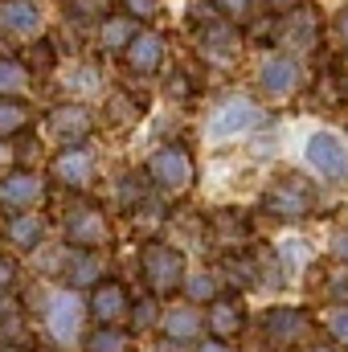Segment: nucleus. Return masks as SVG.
Listing matches in <instances>:
<instances>
[{
	"label": "nucleus",
	"mask_w": 348,
	"mask_h": 352,
	"mask_svg": "<svg viewBox=\"0 0 348 352\" xmlns=\"http://www.w3.org/2000/svg\"><path fill=\"white\" fill-rule=\"evenodd\" d=\"M25 307V316L33 320L37 316V324H41V344H54V349H70V344H78L83 340V332H87V299L78 295V291H66V287H41V295H37V303H21Z\"/></svg>",
	"instance_id": "nucleus-1"
},
{
	"label": "nucleus",
	"mask_w": 348,
	"mask_h": 352,
	"mask_svg": "<svg viewBox=\"0 0 348 352\" xmlns=\"http://www.w3.org/2000/svg\"><path fill=\"white\" fill-rule=\"evenodd\" d=\"M188 266H184V250H176L168 242H148L140 250V278L148 287V295H176L184 283Z\"/></svg>",
	"instance_id": "nucleus-2"
},
{
	"label": "nucleus",
	"mask_w": 348,
	"mask_h": 352,
	"mask_svg": "<svg viewBox=\"0 0 348 352\" xmlns=\"http://www.w3.org/2000/svg\"><path fill=\"white\" fill-rule=\"evenodd\" d=\"M45 201H50V180L37 168L8 164L0 173V217H17V213L41 209Z\"/></svg>",
	"instance_id": "nucleus-3"
},
{
	"label": "nucleus",
	"mask_w": 348,
	"mask_h": 352,
	"mask_svg": "<svg viewBox=\"0 0 348 352\" xmlns=\"http://www.w3.org/2000/svg\"><path fill=\"white\" fill-rule=\"evenodd\" d=\"M45 278H54V287H66V291H83V287L90 291L98 278H107V250H74V246H58Z\"/></svg>",
	"instance_id": "nucleus-4"
},
{
	"label": "nucleus",
	"mask_w": 348,
	"mask_h": 352,
	"mask_svg": "<svg viewBox=\"0 0 348 352\" xmlns=\"http://www.w3.org/2000/svg\"><path fill=\"white\" fill-rule=\"evenodd\" d=\"M62 246H74V250H107L111 246V217L98 209V205H74L62 213Z\"/></svg>",
	"instance_id": "nucleus-5"
},
{
	"label": "nucleus",
	"mask_w": 348,
	"mask_h": 352,
	"mask_svg": "<svg viewBox=\"0 0 348 352\" xmlns=\"http://www.w3.org/2000/svg\"><path fill=\"white\" fill-rule=\"evenodd\" d=\"M98 131V119L90 115L87 102H58L45 111V135L58 144V148H87L90 135Z\"/></svg>",
	"instance_id": "nucleus-6"
},
{
	"label": "nucleus",
	"mask_w": 348,
	"mask_h": 352,
	"mask_svg": "<svg viewBox=\"0 0 348 352\" xmlns=\"http://www.w3.org/2000/svg\"><path fill=\"white\" fill-rule=\"evenodd\" d=\"M144 176L152 180L156 192H180V188H188V180H193V156H188V148L184 144L156 148L152 160H148V168H144Z\"/></svg>",
	"instance_id": "nucleus-7"
},
{
	"label": "nucleus",
	"mask_w": 348,
	"mask_h": 352,
	"mask_svg": "<svg viewBox=\"0 0 348 352\" xmlns=\"http://www.w3.org/2000/svg\"><path fill=\"white\" fill-rule=\"evenodd\" d=\"M45 180L66 192H87L94 184V156L90 148H58L45 164Z\"/></svg>",
	"instance_id": "nucleus-8"
},
{
	"label": "nucleus",
	"mask_w": 348,
	"mask_h": 352,
	"mask_svg": "<svg viewBox=\"0 0 348 352\" xmlns=\"http://www.w3.org/2000/svg\"><path fill=\"white\" fill-rule=\"evenodd\" d=\"M0 238H4V250H12V254H37V250H45V242H50V217H45L41 209L4 217Z\"/></svg>",
	"instance_id": "nucleus-9"
},
{
	"label": "nucleus",
	"mask_w": 348,
	"mask_h": 352,
	"mask_svg": "<svg viewBox=\"0 0 348 352\" xmlns=\"http://www.w3.org/2000/svg\"><path fill=\"white\" fill-rule=\"evenodd\" d=\"M131 307V291L119 278H98L87 295V320L90 324H123Z\"/></svg>",
	"instance_id": "nucleus-10"
},
{
	"label": "nucleus",
	"mask_w": 348,
	"mask_h": 352,
	"mask_svg": "<svg viewBox=\"0 0 348 352\" xmlns=\"http://www.w3.org/2000/svg\"><path fill=\"white\" fill-rule=\"evenodd\" d=\"M262 209L279 213V217H299V213L312 209V188L303 180H295V176H283L262 192Z\"/></svg>",
	"instance_id": "nucleus-11"
},
{
	"label": "nucleus",
	"mask_w": 348,
	"mask_h": 352,
	"mask_svg": "<svg viewBox=\"0 0 348 352\" xmlns=\"http://www.w3.org/2000/svg\"><path fill=\"white\" fill-rule=\"evenodd\" d=\"M307 311L303 307H270L266 316H262V332H266V340L274 344V349H291L295 340H303L307 336Z\"/></svg>",
	"instance_id": "nucleus-12"
},
{
	"label": "nucleus",
	"mask_w": 348,
	"mask_h": 352,
	"mask_svg": "<svg viewBox=\"0 0 348 352\" xmlns=\"http://www.w3.org/2000/svg\"><path fill=\"white\" fill-rule=\"evenodd\" d=\"M45 16L37 8V0H0V33L17 37V41H33L41 33Z\"/></svg>",
	"instance_id": "nucleus-13"
},
{
	"label": "nucleus",
	"mask_w": 348,
	"mask_h": 352,
	"mask_svg": "<svg viewBox=\"0 0 348 352\" xmlns=\"http://www.w3.org/2000/svg\"><path fill=\"white\" fill-rule=\"evenodd\" d=\"M197 45H201V54H205L209 62H234L242 41H238V33L230 29L226 16H205V21H201V37H197Z\"/></svg>",
	"instance_id": "nucleus-14"
},
{
	"label": "nucleus",
	"mask_w": 348,
	"mask_h": 352,
	"mask_svg": "<svg viewBox=\"0 0 348 352\" xmlns=\"http://www.w3.org/2000/svg\"><path fill=\"white\" fill-rule=\"evenodd\" d=\"M205 328L213 340H234L242 328H246V307L238 295H217L209 303V316H205Z\"/></svg>",
	"instance_id": "nucleus-15"
},
{
	"label": "nucleus",
	"mask_w": 348,
	"mask_h": 352,
	"mask_svg": "<svg viewBox=\"0 0 348 352\" xmlns=\"http://www.w3.org/2000/svg\"><path fill=\"white\" fill-rule=\"evenodd\" d=\"M164 45H168V41H164L160 33H148V29H144V33H135V37L127 41V50H123L127 70H131V74H144V78H148V74H156V70H160V62H164Z\"/></svg>",
	"instance_id": "nucleus-16"
},
{
	"label": "nucleus",
	"mask_w": 348,
	"mask_h": 352,
	"mask_svg": "<svg viewBox=\"0 0 348 352\" xmlns=\"http://www.w3.org/2000/svg\"><path fill=\"white\" fill-rule=\"evenodd\" d=\"M262 119V111L246 98H230L221 111H213V123H209V140H226V135H242L246 127H254Z\"/></svg>",
	"instance_id": "nucleus-17"
},
{
	"label": "nucleus",
	"mask_w": 348,
	"mask_h": 352,
	"mask_svg": "<svg viewBox=\"0 0 348 352\" xmlns=\"http://www.w3.org/2000/svg\"><path fill=\"white\" fill-rule=\"evenodd\" d=\"M156 328H160V332H164V340H173V344H193V340L201 336L205 320L197 316V307H193V303H180V307H164V311H160Z\"/></svg>",
	"instance_id": "nucleus-18"
},
{
	"label": "nucleus",
	"mask_w": 348,
	"mask_h": 352,
	"mask_svg": "<svg viewBox=\"0 0 348 352\" xmlns=\"http://www.w3.org/2000/svg\"><path fill=\"white\" fill-rule=\"evenodd\" d=\"M307 160H312L316 173H324V176H345L348 173L345 144H340L336 135H328V131H316V135L307 140Z\"/></svg>",
	"instance_id": "nucleus-19"
},
{
	"label": "nucleus",
	"mask_w": 348,
	"mask_h": 352,
	"mask_svg": "<svg viewBox=\"0 0 348 352\" xmlns=\"http://www.w3.org/2000/svg\"><path fill=\"white\" fill-rule=\"evenodd\" d=\"M33 131V102L25 94H0V140L12 144Z\"/></svg>",
	"instance_id": "nucleus-20"
},
{
	"label": "nucleus",
	"mask_w": 348,
	"mask_h": 352,
	"mask_svg": "<svg viewBox=\"0 0 348 352\" xmlns=\"http://www.w3.org/2000/svg\"><path fill=\"white\" fill-rule=\"evenodd\" d=\"M299 82V66L291 62V58H270V62H262L259 70V87L262 94H270V98H283V94H291Z\"/></svg>",
	"instance_id": "nucleus-21"
},
{
	"label": "nucleus",
	"mask_w": 348,
	"mask_h": 352,
	"mask_svg": "<svg viewBox=\"0 0 348 352\" xmlns=\"http://www.w3.org/2000/svg\"><path fill=\"white\" fill-rule=\"evenodd\" d=\"M78 344H83V352H127L131 349V332L123 324H90Z\"/></svg>",
	"instance_id": "nucleus-22"
},
{
	"label": "nucleus",
	"mask_w": 348,
	"mask_h": 352,
	"mask_svg": "<svg viewBox=\"0 0 348 352\" xmlns=\"http://www.w3.org/2000/svg\"><path fill=\"white\" fill-rule=\"evenodd\" d=\"M135 33L140 29H135V21L127 12H111L107 21H98V45H102V54H123Z\"/></svg>",
	"instance_id": "nucleus-23"
},
{
	"label": "nucleus",
	"mask_w": 348,
	"mask_h": 352,
	"mask_svg": "<svg viewBox=\"0 0 348 352\" xmlns=\"http://www.w3.org/2000/svg\"><path fill=\"white\" fill-rule=\"evenodd\" d=\"M115 197H119V205L131 213V209H140V205L152 197V180H148L144 173H123L119 184H115Z\"/></svg>",
	"instance_id": "nucleus-24"
},
{
	"label": "nucleus",
	"mask_w": 348,
	"mask_h": 352,
	"mask_svg": "<svg viewBox=\"0 0 348 352\" xmlns=\"http://www.w3.org/2000/svg\"><path fill=\"white\" fill-rule=\"evenodd\" d=\"M135 119H140V102H135L131 94H123V90L107 94V102H102V123L127 127V123H135Z\"/></svg>",
	"instance_id": "nucleus-25"
},
{
	"label": "nucleus",
	"mask_w": 348,
	"mask_h": 352,
	"mask_svg": "<svg viewBox=\"0 0 348 352\" xmlns=\"http://www.w3.org/2000/svg\"><path fill=\"white\" fill-rule=\"evenodd\" d=\"M180 291L188 295V303L193 307H201V303H213L221 291H217V278L209 274V270H197V274H184V283H180Z\"/></svg>",
	"instance_id": "nucleus-26"
},
{
	"label": "nucleus",
	"mask_w": 348,
	"mask_h": 352,
	"mask_svg": "<svg viewBox=\"0 0 348 352\" xmlns=\"http://www.w3.org/2000/svg\"><path fill=\"white\" fill-rule=\"evenodd\" d=\"M62 8L74 25H98L111 16V0H62Z\"/></svg>",
	"instance_id": "nucleus-27"
},
{
	"label": "nucleus",
	"mask_w": 348,
	"mask_h": 352,
	"mask_svg": "<svg viewBox=\"0 0 348 352\" xmlns=\"http://www.w3.org/2000/svg\"><path fill=\"white\" fill-rule=\"evenodd\" d=\"M33 82V74L25 70V62L17 58H0V94H25Z\"/></svg>",
	"instance_id": "nucleus-28"
},
{
	"label": "nucleus",
	"mask_w": 348,
	"mask_h": 352,
	"mask_svg": "<svg viewBox=\"0 0 348 352\" xmlns=\"http://www.w3.org/2000/svg\"><path fill=\"white\" fill-rule=\"evenodd\" d=\"M156 320H160V307H156V295H144V299H131V307H127V332H148V328H156Z\"/></svg>",
	"instance_id": "nucleus-29"
},
{
	"label": "nucleus",
	"mask_w": 348,
	"mask_h": 352,
	"mask_svg": "<svg viewBox=\"0 0 348 352\" xmlns=\"http://www.w3.org/2000/svg\"><path fill=\"white\" fill-rule=\"evenodd\" d=\"M213 234H217L221 246H238V238L246 234V217L234 213V209H230V213L221 209V213H213Z\"/></svg>",
	"instance_id": "nucleus-30"
},
{
	"label": "nucleus",
	"mask_w": 348,
	"mask_h": 352,
	"mask_svg": "<svg viewBox=\"0 0 348 352\" xmlns=\"http://www.w3.org/2000/svg\"><path fill=\"white\" fill-rule=\"evenodd\" d=\"M17 291H21V258L12 250H0V295L17 299Z\"/></svg>",
	"instance_id": "nucleus-31"
},
{
	"label": "nucleus",
	"mask_w": 348,
	"mask_h": 352,
	"mask_svg": "<svg viewBox=\"0 0 348 352\" xmlns=\"http://www.w3.org/2000/svg\"><path fill=\"white\" fill-rule=\"evenodd\" d=\"M254 274H259L254 258H246V254H230V258H226V278H230L234 287H254Z\"/></svg>",
	"instance_id": "nucleus-32"
},
{
	"label": "nucleus",
	"mask_w": 348,
	"mask_h": 352,
	"mask_svg": "<svg viewBox=\"0 0 348 352\" xmlns=\"http://www.w3.org/2000/svg\"><path fill=\"white\" fill-rule=\"evenodd\" d=\"M54 62H58V50H54V41H50V37H41V41L29 50V62H25V70H29V74H45Z\"/></svg>",
	"instance_id": "nucleus-33"
},
{
	"label": "nucleus",
	"mask_w": 348,
	"mask_h": 352,
	"mask_svg": "<svg viewBox=\"0 0 348 352\" xmlns=\"http://www.w3.org/2000/svg\"><path fill=\"white\" fill-rule=\"evenodd\" d=\"M123 8H127L131 21H152L160 12V0H123Z\"/></svg>",
	"instance_id": "nucleus-34"
},
{
	"label": "nucleus",
	"mask_w": 348,
	"mask_h": 352,
	"mask_svg": "<svg viewBox=\"0 0 348 352\" xmlns=\"http://www.w3.org/2000/svg\"><path fill=\"white\" fill-rule=\"evenodd\" d=\"M279 254H283V263H287V266L307 263V246H303V242H283V246H279Z\"/></svg>",
	"instance_id": "nucleus-35"
},
{
	"label": "nucleus",
	"mask_w": 348,
	"mask_h": 352,
	"mask_svg": "<svg viewBox=\"0 0 348 352\" xmlns=\"http://www.w3.org/2000/svg\"><path fill=\"white\" fill-rule=\"evenodd\" d=\"M213 8L226 12V16H246L250 12V0H213Z\"/></svg>",
	"instance_id": "nucleus-36"
},
{
	"label": "nucleus",
	"mask_w": 348,
	"mask_h": 352,
	"mask_svg": "<svg viewBox=\"0 0 348 352\" xmlns=\"http://www.w3.org/2000/svg\"><path fill=\"white\" fill-rule=\"evenodd\" d=\"M328 332H332L336 340H345V344H348V307H345V311H336V316H328Z\"/></svg>",
	"instance_id": "nucleus-37"
},
{
	"label": "nucleus",
	"mask_w": 348,
	"mask_h": 352,
	"mask_svg": "<svg viewBox=\"0 0 348 352\" xmlns=\"http://www.w3.org/2000/svg\"><path fill=\"white\" fill-rule=\"evenodd\" d=\"M197 352H234V349H230L226 340H201V344H197Z\"/></svg>",
	"instance_id": "nucleus-38"
},
{
	"label": "nucleus",
	"mask_w": 348,
	"mask_h": 352,
	"mask_svg": "<svg viewBox=\"0 0 348 352\" xmlns=\"http://www.w3.org/2000/svg\"><path fill=\"white\" fill-rule=\"evenodd\" d=\"M8 164H12V148H8V144H4V140H0V173H4V168H8Z\"/></svg>",
	"instance_id": "nucleus-39"
},
{
	"label": "nucleus",
	"mask_w": 348,
	"mask_h": 352,
	"mask_svg": "<svg viewBox=\"0 0 348 352\" xmlns=\"http://www.w3.org/2000/svg\"><path fill=\"white\" fill-rule=\"evenodd\" d=\"M0 352H29L25 344H8V340H0Z\"/></svg>",
	"instance_id": "nucleus-40"
},
{
	"label": "nucleus",
	"mask_w": 348,
	"mask_h": 352,
	"mask_svg": "<svg viewBox=\"0 0 348 352\" xmlns=\"http://www.w3.org/2000/svg\"><path fill=\"white\" fill-rule=\"evenodd\" d=\"M340 37H345V41H348V8H345V12H340Z\"/></svg>",
	"instance_id": "nucleus-41"
},
{
	"label": "nucleus",
	"mask_w": 348,
	"mask_h": 352,
	"mask_svg": "<svg viewBox=\"0 0 348 352\" xmlns=\"http://www.w3.org/2000/svg\"><path fill=\"white\" fill-rule=\"evenodd\" d=\"M29 352H66V349H54V344H33Z\"/></svg>",
	"instance_id": "nucleus-42"
},
{
	"label": "nucleus",
	"mask_w": 348,
	"mask_h": 352,
	"mask_svg": "<svg viewBox=\"0 0 348 352\" xmlns=\"http://www.w3.org/2000/svg\"><path fill=\"white\" fill-rule=\"evenodd\" d=\"M336 250H340V254H345V258H348V234H345V238H340V242H336Z\"/></svg>",
	"instance_id": "nucleus-43"
},
{
	"label": "nucleus",
	"mask_w": 348,
	"mask_h": 352,
	"mask_svg": "<svg viewBox=\"0 0 348 352\" xmlns=\"http://www.w3.org/2000/svg\"><path fill=\"white\" fill-rule=\"evenodd\" d=\"M266 4H274V8H283V4H295V0H266Z\"/></svg>",
	"instance_id": "nucleus-44"
},
{
	"label": "nucleus",
	"mask_w": 348,
	"mask_h": 352,
	"mask_svg": "<svg viewBox=\"0 0 348 352\" xmlns=\"http://www.w3.org/2000/svg\"><path fill=\"white\" fill-rule=\"evenodd\" d=\"M307 352H336V349H328V344H316V349H307Z\"/></svg>",
	"instance_id": "nucleus-45"
},
{
	"label": "nucleus",
	"mask_w": 348,
	"mask_h": 352,
	"mask_svg": "<svg viewBox=\"0 0 348 352\" xmlns=\"http://www.w3.org/2000/svg\"><path fill=\"white\" fill-rule=\"evenodd\" d=\"M345 94H348V78H345Z\"/></svg>",
	"instance_id": "nucleus-46"
}]
</instances>
